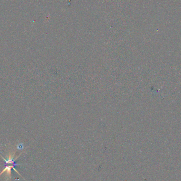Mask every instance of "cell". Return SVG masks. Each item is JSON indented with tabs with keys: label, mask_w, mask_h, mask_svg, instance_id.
<instances>
[{
	"label": "cell",
	"mask_w": 181,
	"mask_h": 181,
	"mask_svg": "<svg viewBox=\"0 0 181 181\" xmlns=\"http://www.w3.org/2000/svg\"><path fill=\"white\" fill-rule=\"evenodd\" d=\"M14 155H15V154H12L11 153H10V154H9V157H8V159L7 160L4 158H3V159L5 160L7 164H12L13 163V158L14 157Z\"/></svg>",
	"instance_id": "2"
},
{
	"label": "cell",
	"mask_w": 181,
	"mask_h": 181,
	"mask_svg": "<svg viewBox=\"0 0 181 181\" xmlns=\"http://www.w3.org/2000/svg\"><path fill=\"white\" fill-rule=\"evenodd\" d=\"M14 169V170H15L16 172H17V173L20 175V174L19 173V172H18L17 170H15V169H14L13 166H12V165H10V166H7L5 169H4L1 172V173H0V176H1L3 173L6 172V173H6V176H7L8 177H9V179H11V169Z\"/></svg>",
	"instance_id": "1"
}]
</instances>
